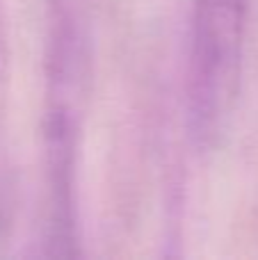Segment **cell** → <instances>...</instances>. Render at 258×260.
<instances>
[{"label":"cell","instance_id":"7a4b0ae2","mask_svg":"<svg viewBox=\"0 0 258 260\" xmlns=\"http://www.w3.org/2000/svg\"><path fill=\"white\" fill-rule=\"evenodd\" d=\"M249 0H192L187 126L199 146H213L240 91Z\"/></svg>","mask_w":258,"mask_h":260},{"label":"cell","instance_id":"3957f363","mask_svg":"<svg viewBox=\"0 0 258 260\" xmlns=\"http://www.w3.org/2000/svg\"><path fill=\"white\" fill-rule=\"evenodd\" d=\"M5 82H7V35H5V14H3V0H0V226L5 224V208H7V167H5V151H3Z\"/></svg>","mask_w":258,"mask_h":260},{"label":"cell","instance_id":"6da1fadb","mask_svg":"<svg viewBox=\"0 0 258 260\" xmlns=\"http://www.w3.org/2000/svg\"><path fill=\"white\" fill-rule=\"evenodd\" d=\"M87 48L76 16L53 3L46 44V247L48 256H78V148L87 96Z\"/></svg>","mask_w":258,"mask_h":260}]
</instances>
